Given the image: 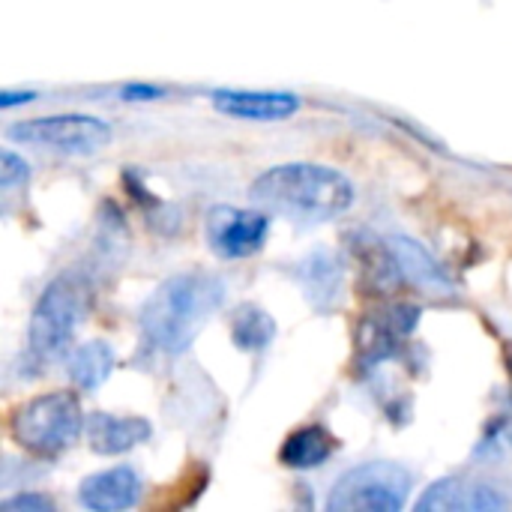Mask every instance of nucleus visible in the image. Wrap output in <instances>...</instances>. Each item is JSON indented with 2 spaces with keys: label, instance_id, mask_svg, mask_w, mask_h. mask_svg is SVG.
Instances as JSON below:
<instances>
[{
  "label": "nucleus",
  "instance_id": "412c9836",
  "mask_svg": "<svg viewBox=\"0 0 512 512\" xmlns=\"http://www.w3.org/2000/svg\"><path fill=\"white\" fill-rule=\"evenodd\" d=\"M156 96H162V87H150V84L123 87V99H156Z\"/></svg>",
  "mask_w": 512,
  "mask_h": 512
},
{
  "label": "nucleus",
  "instance_id": "f8f14e48",
  "mask_svg": "<svg viewBox=\"0 0 512 512\" xmlns=\"http://www.w3.org/2000/svg\"><path fill=\"white\" fill-rule=\"evenodd\" d=\"M150 423L144 417H114L96 411L87 417V444L99 456H120L150 438Z\"/></svg>",
  "mask_w": 512,
  "mask_h": 512
},
{
  "label": "nucleus",
  "instance_id": "f3484780",
  "mask_svg": "<svg viewBox=\"0 0 512 512\" xmlns=\"http://www.w3.org/2000/svg\"><path fill=\"white\" fill-rule=\"evenodd\" d=\"M111 369H114V351L108 348V342H84L72 351L66 372L81 393H90L108 381Z\"/></svg>",
  "mask_w": 512,
  "mask_h": 512
},
{
  "label": "nucleus",
  "instance_id": "f257e3e1",
  "mask_svg": "<svg viewBox=\"0 0 512 512\" xmlns=\"http://www.w3.org/2000/svg\"><path fill=\"white\" fill-rule=\"evenodd\" d=\"M225 282L216 273L195 270L162 282L141 309V333L165 357L183 354L204 324L222 309Z\"/></svg>",
  "mask_w": 512,
  "mask_h": 512
},
{
  "label": "nucleus",
  "instance_id": "6ab92c4d",
  "mask_svg": "<svg viewBox=\"0 0 512 512\" xmlns=\"http://www.w3.org/2000/svg\"><path fill=\"white\" fill-rule=\"evenodd\" d=\"M30 177V165L15 150H0V183L3 189H12Z\"/></svg>",
  "mask_w": 512,
  "mask_h": 512
},
{
  "label": "nucleus",
  "instance_id": "9d476101",
  "mask_svg": "<svg viewBox=\"0 0 512 512\" xmlns=\"http://www.w3.org/2000/svg\"><path fill=\"white\" fill-rule=\"evenodd\" d=\"M300 96L285 90H216L213 108L240 120H285L300 111Z\"/></svg>",
  "mask_w": 512,
  "mask_h": 512
},
{
  "label": "nucleus",
  "instance_id": "ddd939ff",
  "mask_svg": "<svg viewBox=\"0 0 512 512\" xmlns=\"http://www.w3.org/2000/svg\"><path fill=\"white\" fill-rule=\"evenodd\" d=\"M336 453V438L324 426H303L288 435L279 450V459L291 471H312L321 468Z\"/></svg>",
  "mask_w": 512,
  "mask_h": 512
},
{
  "label": "nucleus",
  "instance_id": "2eb2a0df",
  "mask_svg": "<svg viewBox=\"0 0 512 512\" xmlns=\"http://www.w3.org/2000/svg\"><path fill=\"white\" fill-rule=\"evenodd\" d=\"M297 279L315 306H333L342 291V273L330 252H315L297 264Z\"/></svg>",
  "mask_w": 512,
  "mask_h": 512
},
{
  "label": "nucleus",
  "instance_id": "423d86ee",
  "mask_svg": "<svg viewBox=\"0 0 512 512\" xmlns=\"http://www.w3.org/2000/svg\"><path fill=\"white\" fill-rule=\"evenodd\" d=\"M9 138L30 147H48L63 156H93L111 144V126L90 114H54L15 123Z\"/></svg>",
  "mask_w": 512,
  "mask_h": 512
},
{
  "label": "nucleus",
  "instance_id": "7ed1b4c3",
  "mask_svg": "<svg viewBox=\"0 0 512 512\" xmlns=\"http://www.w3.org/2000/svg\"><path fill=\"white\" fill-rule=\"evenodd\" d=\"M87 303H90V288L84 282L81 273H60L39 297V303L33 306L30 315V327H27V342H30V354L39 363H54L60 360L84 315H87Z\"/></svg>",
  "mask_w": 512,
  "mask_h": 512
},
{
  "label": "nucleus",
  "instance_id": "a211bd4d",
  "mask_svg": "<svg viewBox=\"0 0 512 512\" xmlns=\"http://www.w3.org/2000/svg\"><path fill=\"white\" fill-rule=\"evenodd\" d=\"M276 336V321L270 312H264L255 303H243L234 318H231V339L240 351L246 354H258L264 351Z\"/></svg>",
  "mask_w": 512,
  "mask_h": 512
},
{
  "label": "nucleus",
  "instance_id": "5701e85b",
  "mask_svg": "<svg viewBox=\"0 0 512 512\" xmlns=\"http://www.w3.org/2000/svg\"><path fill=\"white\" fill-rule=\"evenodd\" d=\"M507 366H510V375H512V348L507 351Z\"/></svg>",
  "mask_w": 512,
  "mask_h": 512
},
{
  "label": "nucleus",
  "instance_id": "4be33fe9",
  "mask_svg": "<svg viewBox=\"0 0 512 512\" xmlns=\"http://www.w3.org/2000/svg\"><path fill=\"white\" fill-rule=\"evenodd\" d=\"M36 93L33 90H18V93H12V90H3V96H0V105L3 108H15V105H21V102H30Z\"/></svg>",
  "mask_w": 512,
  "mask_h": 512
},
{
  "label": "nucleus",
  "instance_id": "4468645a",
  "mask_svg": "<svg viewBox=\"0 0 512 512\" xmlns=\"http://www.w3.org/2000/svg\"><path fill=\"white\" fill-rule=\"evenodd\" d=\"M390 249L399 261V270L408 282L414 285H423V288H453V279L450 273L417 243V240H408V237H393L390 240Z\"/></svg>",
  "mask_w": 512,
  "mask_h": 512
},
{
  "label": "nucleus",
  "instance_id": "6e6552de",
  "mask_svg": "<svg viewBox=\"0 0 512 512\" xmlns=\"http://www.w3.org/2000/svg\"><path fill=\"white\" fill-rule=\"evenodd\" d=\"M507 507V498L489 486V483H477L468 477H447L435 486H429V492L417 501L420 512H486V510H501Z\"/></svg>",
  "mask_w": 512,
  "mask_h": 512
},
{
  "label": "nucleus",
  "instance_id": "20e7f679",
  "mask_svg": "<svg viewBox=\"0 0 512 512\" xmlns=\"http://www.w3.org/2000/svg\"><path fill=\"white\" fill-rule=\"evenodd\" d=\"M9 429L18 447H24L33 456L54 459L78 441L87 423L78 396L66 390H54L24 402L12 414Z\"/></svg>",
  "mask_w": 512,
  "mask_h": 512
},
{
  "label": "nucleus",
  "instance_id": "dca6fc26",
  "mask_svg": "<svg viewBox=\"0 0 512 512\" xmlns=\"http://www.w3.org/2000/svg\"><path fill=\"white\" fill-rule=\"evenodd\" d=\"M354 255L363 267V276L369 285H375L378 291H390L393 285H399L402 270H399V261L393 255L390 246H384L375 234L363 231V234H354Z\"/></svg>",
  "mask_w": 512,
  "mask_h": 512
},
{
  "label": "nucleus",
  "instance_id": "f03ea898",
  "mask_svg": "<svg viewBox=\"0 0 512 512\" xmlns=\"http://www.w3.org/2000/svg\"><path fill=\"white\" fill-rule=\"evenodd\" d=\"M249 195L258 207L303 225L339 219L354 204L351 180L342 171L315 162L276 165L252 183Z\"/></svg>",
  "mask_w": 512,
  "mask_h": 512
},
{
  "label": "nucleus",
  "instance_id": "aec40b11",
  "mask_svg": "<svg viewBox=\"0 0 512 512\" xmlns=\"http://www.w3.org/2000/svg\"><path fill=\"white\" fill-rule=\"evenodd\" d=\"M0 512H54V501L39 492H24L15 498H6L0 504Z\"/></svg>",
  "mask_w": 512,
  "mask_h": 512
},
{
  "label": "nucleus",
  "instance_id": "39448f33",
  "mask_svg": "<svg viewBox=\"0 0 512 512\" xmlns=\"http://www.w3.org/2000/svg\"><path fill=\"white\" fill-rule=\"evenodd\" d=\"M411 474L393 462H366L342 474L327 498L330 512H399L411 495Z\"/></svg>",
  "mask_w": 512,
  "mask_h": 512
},
{
  "label": "nucleus",
  "instance_id": "9b49d317",
  "mask_svg": "<svg viewBox=\"0 0 512 512\" xmlns=\"http://www.w3.org/2000/svg\"><path fill=\"white\" fill-rule=\"evenodd\" d=\"M78 498H81V504L87 510L93 512L132 510L138 504V498H141V477L129 465L99 471V474H90L81 483Z\"/></svg>",
  "mask_w": 512,
  "mask_h": 512
},
{
  "label": "nucleus",
  "instance_id": "0eeeda50",
  "mask_svg": "<svg viewBox=\"0 0 512 512\" xmlns=\"http://www.w3.org/2000/svg\"><path fill=\"white\" fill-rule=\"evenodd\" d=\"M204 234L213 255L225 261H240L264 249L270 237V216L264 213V207L249 210V207L219 204L210 207L204 219Z\"/></svg>",
  "mask_w": 512,
  "mask_h": 512
},
{
  "label": "nucleus",
  "instance_id": "1a4fd4ad",
  "mask_svg": "<svg viewBox=\"0 0 512 512\" xmlns=\"http://www.w3.org/2000/svg\"><path fill=\"white\" fill-rule=\"evenodd\" d=\"M417 321H420V309L408 306V303L387 306L384 312L366 318L363 333H360V354H363V360L366 363L387 360L399 348V342L414 333Z\"/></svg>",
  "mask_w": 512,
  "mask_h": 512
}]
</instances>
